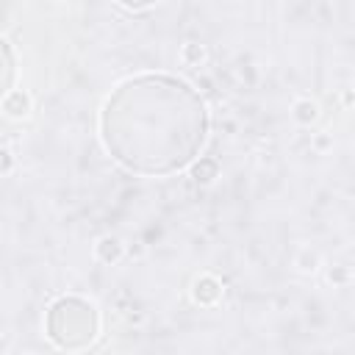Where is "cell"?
Masks as SVG:
<instances>
[{"label":"cell","instance_id":"1","mask_svg":"<svg viewBox=\"0 0 355 355\" xmlns=\"http://www.w3.org/2000/svg\"><path fill=\"white\" fill-rule=\"evenodd\" d=\"M103 144L116 164L139 175H172L205 144L202 97L172 75H136L116 86L100 114Z\"/></svg>","mask_w":355,"mask_h":355},{"label":"cell","instance_id":"2","mask_svg":"<svg viewBox=\"0 0 355 355\" xmlns=\"http://www.w3.org/2000/svg\"><path fill=\"white\" fill-rule=\"evenodd\" d=\"M47 330H50V338L61 347H69V349L83 347L94 338V330H97L94 308L86 305L83 300H58L50 308Z\"/></svg>","mask_w":355,"mask_h":355}]
</instances>
